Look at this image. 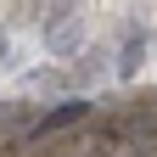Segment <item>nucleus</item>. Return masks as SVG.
<instances>
[{"label": "nucleus", "instance_id": "obj_1", "mask_svg": "<svg viewBox=\"0 0 157 157\" xmlns=\"http://www.w3.org/2000/svg\"><path fill=\"white\" fill-rule=\"evenodd\" d=\"M146 45H151L146 23H135V28L124 34V45H118V56H112V73H118V78H135V73H140V62H146Z\"/></svg>", "mask_w": 157, "mask_h": 157}, {"label": "nucleus", "instance_id": "obj_2", "mask_svg": "<svg viewBox=\"0 0 157 157\" xmlns=\"http://www.w3.org/2000/svg\"><path fill=\"white\" fill-rule=\"evenodd\" d=\"M78 39H84V28H78V23H73V17H67V23H62V28H56V34L45 39V45H51L56 56H67V51H78Z\"/></svg>", "mask_w": 157, "mask_h": 157}, {"label": "nucleus", "instance_id": "obj_3", "mask_svg": "<svg viewBox=\"0 0 157 157\" xmlns=\"http://www.w3.org/2000/svg\"><path fill=\"white\" fill-rule=\"evenodd\" d=\"M6 56H11V39H6V34H0V62H6Z\"/></svg>", "mask_w": 157, "mask_h": 157}]
</instances>
